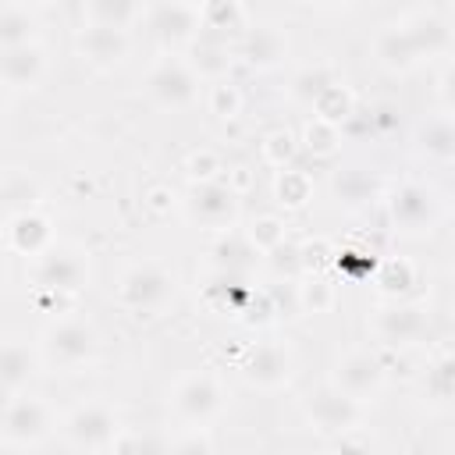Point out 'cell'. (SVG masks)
<instances>
[{
    "mask_svg": "<svg viewBox=\"0 0 455 455\" xmlns=\"http://www.w3.org/2000/svg\"><path fill=\"white\" fill-rule=\"evenodd\" d=\"M249 242L267 256L274 245L284 242V228H281V220H277V217H259V220L249 228Z\"/></svg>",
    "mask_w": 455,
    "mask_h": 455,
    "instance_id": "37",
    "label": "cell"
},
{
    "mask_svg": "<svg viewBox=\"0 0 455 455\" xmlns=\"http://www.w3.org/2000/svg\"><path fill=\"white\" fill-rule=\"evenodd\" d=\"M423 398L434 409H455V352H441L423 370Z\"/></svg>",
    "mask_w": 455,
    "mask_h": 455,
    "instance_id": "22",
    "label": "cell"
},
{
    "mask_svg": "<svg viewBox=\"0 0 455 455\" xmlns=\"http://www.w3.org/2000/svg\"><path fill=\"white\" fill-rule=\"evenodd\" d=\"M7 245L18 256H39L46 245H53V228L39 210L11 213L7 217Z\"/></svg>",
    "mask_w": 455,
    "mask_h": 455,
    "instance_id": "18",
    "label": "cell"
},
{
    "mask_svg": "<svg viewBox=\"0 0 455 455\" xmlns=\"http://www.w3.org/2000/svg\"><path fill=\"white\" fill-rule=\"evenodd\" d=\"M402 25H405V32H409V39H412V46H416L419 60L441 57V53H448V50H451V28H448V21H444V18L419 11V14L405 18Z\"/></svg>",
    "mask_w": 455,
    "mask_h": 455,
    "instance_id": "21",
    "label": "cell"
},
{
    "mask_svg": "<svg viewBox=\"0 0 455 455\" xmlns=\"http://www.w3.org/2000/svg\"><path fill=\"white\" fill-rule=\"evenodd\" d=\"M188 4H206V0H188Z\"/></svg>",
    "mask_w": 455,
    "mask_h": 455,
    "instance_id": "46",
    "label": "cell"
},
{
    "mask_svg": "<svg viewBox=\"0 0 455 455\" xmlns=\"http://www.w3.org/2000/svg\"><path fill=\"white\" fill-rule=\"evenodd\" d=\"M338 78H334V71L331 68H323V64H316V68H306L302 75H295V82H291V92H295V100H302V103H316L331 85H334Z\"/></svg>",
    "mask_w": 455,
    "mask_h": 455,
    "instance_id": "29",
    "label": "cell"
},
{
    "mask_svg": "<svg viewBox=\"0 0 455 455\" xmlns=\"http://www.w3.org/2000/svg\"><path fill=\"white\" fill-rule=\"evenodd\" d=\"M267 259H270V267H274L277 274H288V277L302 274V245H291L288 238H284L281 245H274V249L267 252Z\"/></svg>",
    "mask_w": 455,
    "mask_h": 455,
    "instance_id": "38",
    "label": "cell"
},
{
    "mask_svg": "<svg viewBox=\"0 0 455 455\" xmlns=\"http://www.w3.org/2000/svg\"><path fill=\"white\" fill-rule=\"evenodd\" d=\"M39 352H43V359L53 370L71 373V370H82V366H89L96 359L100 338H96V327L92 323H85L78 316H60V320H53L43 331Z\"/></svg>",
    "mask_w": 455,
    "mask_h": 455,
    "instance_id": "2",
    "label": "cell"
},
{
    "mask_svg": "<svg viewBox=\"0 0 455 455\" xmlns=\"http://www.w3.org/2000/svg\"><path fill=\"white\" fill-rule=\"evenodd\" d=\"M178 295V274L164 263H135L117 281V302L132 313H160Z\"/></svg>",
    "mask_w": 455,
    "mask_h": 455,
    "instance_id": "3",
    "label": "cell"
},
{
    "mask_svg": "<svg viewBox=\"0 0 455 455\" xmlns=\"http://www.w3.org/2000/svg\"><path fill=\"white\" fill-rule=\"evenodd\" d=\"M0 78H4L7 92H28V89H36L46 78V50L39 46V39H32L25 46H4Z\"/></svg>",
    "mask_w": 455,
    "mask_h": 455,
    "instance_id": "16",
    "label": "cell"
},
{
    "mask_svg": "<svg viewBox=\"0 0 455 455\" xmlns=\"http://www.w3.org/2000/svg\"><path fill=\"white\" fill-rule=\"evenodd\" d=\"M302 412H306V423L327 437H341L345 430H359V423H363V402H355L352 395H345L334 384L309 391Z\"/></svg>",
    "mask_w": 455,
    "mask_h": 455,
    "instance_id": "8",
    "label": "cell"
},
{
    "mask_svg": "<svg viewBox=\"0 0 455 455\" xmlns=\"http://www.w3.org/2000/svg\"><path fill=\"white\" fill-rule=\"evenodd\" d=\"M306 149L313 153V156H331V153H338V142H341V135H338V124H331V121H323V117H313L309 124H306Z\"/></svg>",
    "mask_w": 455,
    "mask_h": 455,
    "instance_id": "33",
    "label": "cell"
},
{
    "mask_svg": "<svg viewBox=\"0 0 455 455\" xmlns=\"http://www.w3.org/2000/svg\"><path fill=\"white\" fill-rule=\"evenodd\" d=\"M313 110H316V117H323V121H331V124H338V121H345L348 114H352V96L334 82L316 103H313Z\"/></svg>",
    "mask_w": 455,
    "mask_h": 455,
    "instance_id": "36",
    "label": "cell"
},
{
    "mask_svg": "<svg viewBox=\"0 0 455 455\" xmlns=\"http://www.w3.org/2000/svg\"><path fill=\"white\" fill-rule=\"evenodd\" d=\"M263 156H267L274 167H284V164L295 156V135H291V132H274V135H267Z\"/></svg>",
    "mask_w": 455,
    "mask_h": 455,
    "instance_id": "39",
    "label": "cell"
},
{
    "mask_svg": "<svg viewBox=\"0 0 455 455\" xmlns=\"http://www.w3.org/2000/svg\"><path fill=\"white\" fill-rule=\"evenodd\" d=\"M146 25L160 46L178 50L199 39L203 14H199V4H188V0H153L146 11Z\"/></svg>",
    "mask_w": 455,
    "mask_h": 455,
    "instance_id": "10",
    "label": "cell"
},
{
    "mask_svg": "<svg viewBox=\"0 0 455 455\" xmlns=\"http://www.w3.org/2000/svg\"><path fill=\"white\" fill-rule=\"evenodd\" d=\"M39 4H53V0H39Z\"/></svg>",
    "mask_w": 455,
    "mask_h": 455,
    "instance_id": "47",
    "label": "cell"
},
{
    "mask_svg": "<svg viewBox=\"0 0 455 455\" xmlns=\"http://www.w3.org/2000/svg\"><path fill=\"white\" fill-rule=\"evenodd\" d=\"M242 377L249 387L256 391H277L291 380V370H295V355L284 341L277 338H267V341H256L245 348L242 363H238Z\"/></svg>",
    "mask_w": 455,
    "mask_h": 455,
    "instance_id": "11",
    "label": "cell"
},
{
    "mask_svg": "<svg viewBox=\"0 0 455 455\" xmlns=\"http://www.w3.org/2000/svg\"><path fill=\"white\" fill-rule=\"evenodd\" d=\"M89 21L110 25V28H128L139 18V0H85Z\"/></svg>",
    "mask_w": 455,
    "mask_h": 455,
    "instance_id": "27",
    "label": "cell"
},
{
    "mask_svg": "<svg viewBox=\"0 0 455 455\" xmlns=\"http://www.w3.org/2000/svg\"><path fill=\"white\" fill-rule=\"evenodd\" d=\"M210 107H213L217 117H235L238 107H242V96H238L235 85H228V82L220 78V82L213 85V92H210Z\"/></svg>",
    "mask_w": 455,
    "mask_h": 455,
    "instance_id": "40",
    "label": "cell"
},
{
    "mask_svg": "<svg viewBox=\"0 0 455 455\" xmlns=\"http://www.w3.org/2000/svg\"><path fill=\"white\" fill-rule=\"evenodd\" d=\"M50 427H53V416H50V405H46L39 395H28V391L7 395L4 427H0V444H4L7 451L39 448V444L46 441Z\"/></svg>",
    "mask_w": 455,
    "mask_h": 455,
    "instance_id": "5",
    "label": "cell"
},
{
    "mask_svg": "<svg viewBox=\"0 0 455 455\" xmlns=\"http://www.w3.org/2000/svg\"><path fill=\"white\" fill-rule=\"evenodd\" d=\"M299 306L306 309V313H327L331 306H334V291H331V284L323 281V277H306L302 284H299Z\"/></svg>",
    "mask_w": 455,
    "mask_h": 455,
    "instance_id": "35",
    "label": "cell"
},
{
    "mask_svg": "<svg viewBox=\"0 0 455 455\" xmlns=\"http://www.w3.org/2000/svg\"><path fill=\"white\" fill-rule=\"evenodd\" d=\"M220 160H217V153H192L188 156V174H192V181H217L220 178Z\"/></svg>",
    "mask_w": 455,
    "mask_h": 455,
    "instance_id": "41",
    "label": "cell"
},
{
    "mask_svg": "<svg viewBox=\"0 0 455 455\" xmlns=\"http://www.w3.org/2000/svg\"><path fill=\"white\" fill-rule=\"evenodd\" d=\"M217 448V441L210 437V427H181L178 437H167V451H181V455H210Z\"/></svg>",
    "mask_w": 455,
    "mask_h": 455,
    "instance_id": "34",
    "label": "cell"
},
{
    "mask_svg": "<svg viewBox=\"0 0 455 455\" xmlns=\"http://www.w3.org/2000/svg\"><path fill=\"white\" fill-rule=\"evenodd\" d=\"M323 4H334V7H348L352 0H323Z\"/></svg>",
    "mask_w": 455,
    "mask_h": 455,
    "instance_id": "45",
    "label": "cell"
},
{
    "mask_svg": "<svg viewBox=\"0 0 455 455\" xmlns=\"http://www.w3.org/2000/svg\"><path fill=\"white\" fill-rule=\"evenodd\" d=\"M256 256H263V252L249 242V235L242 238V235H231V231H228V235L213 245V263H217L220 274H245Z\"/></svg>",
    "mask_w": 455,
    "mask_h": 455,
    "instance_id": "25",
    "label": "cell"
},
{
    "mask_svg": "<svg viewBox=\"0 0 455 455\" xmlns=\"http://www.w3.org/2000/svg\"><path fill=\"white\" fill-rule=\"evenodd\" d=\"M4 203H7V217L36 210V203H39L36 181L28 174H21V171H7V178H4Z\"/></svg>",
    "mask_w": 455,
    "mask_h": 455,
    "instance_id": "28",
    "label": "cell"
},
{
    "mask_svg": "<svg viewBox=\"0 0 455 455\" xmlns=\"http://www.w3.org/2000/svg\"><path fill=\"white\" fill-rule=\"evenodd\" d=\"M384 377H387L384 359L373 355V352H363V348L345 352V355L334 363V370H331V384L341 387L345 395H352V398L363 402V405L380 395Z\"/></svg>",
    "mask_w": 455,
    "mask_h": 455,
    "instance_id": "13",
    "label": "cell"
},
{
    "mask_svg": "<svg viewBox=\"0 0 455 455\" xmlns=\"http://www.w3.org/2000/svg\"><path fill=\"white\" fill-rule=\"evenodd\" d=\"M437 96H441V107L455 114V64L437 78Z\"/></svg>",
    "mask_w": 455,
    "mask_h": 455,
    "instance_id": "43",
    "label": "cell"
},
{
    "mask_svg": "<svg viewBox=\"0 0 455 455\" xmlns=\"http://www.w3.org/2000/svg\"><path fill=\"white\" fill-rule=\"evenodd\" d=\"M224 405H228V391L210 370L185 373L167 391V409L181 427H206L224 412Z\"/></svg>",
    "mask_w": 455,
    "mask_h": 455,
    "instance_id": "1",
    "label": "cell"
},
{
    "mask_svg": "<svg viewBox=\"0 0 455 455\" xmlns=\"http://www.w3.org/2000/svg\"><path fill=\"white\" fill-rule=\"evenodd\" d=\"M32 373H36V352L28 348L25 338L7 334V338H4V352H0V380H4V395L28 391Z\"/></svg>",
    "mask_w": 455,
    "mask_h": 455,
    "instance_id": "20",
    "label": "cell"
},
{
    "mask_svg": "<svg viewBox=\"0 0 455 455\" xmlns=\"http://www.w3.org/2000/svg\"><path fill=\"white\" fill-rule=\"evenodd\" d=\"M60 430L64 444L75 451H110L124 427L107 402H82L64 416Z\"/></svg>",
    "mask_w": 455,
    "mask_h": 455,
    "instance_id": "6",
    "label": "cell"
},
{
    "mask_svg": "<svg viewBox=\"0 0 455 455\" xmlns=\"http://www.w3.org/2000/svg\"><path fill=\"white\" fill-rule=\"evenodd\" d=\"M32 284L36 291H53V295H75L89 284V259L78 245H46L39 256H32Z\"/></svg>",
    "mask_w": 455,
    "mask_h": 455,
    "instance_id": "4",
    "label": "cell"
},
{
    "mask_svg": "<svg viewBox=\"0 0 455 455\" xmlns=\"http://www.w3.org/2000/svg\"><path fill=\"white\" fill-rule=\"evenodd\" d=\"M377 284H380L384 295L398 299V295H405V291L416 284V270H412V263H405V259H384L380 270H377Z\"/></svg>",
    "mask_w": 455,
    "mask_h": 455,
    "instance_id": "31",
    "label": "cell"
},
{
    "mask_svg": "<svg viewBox=\"0 0 455 455\" xmlns=\"http://www.w3.org/2000/svg\"><path fill=\"white\" fill-rule=\"evenodd\" d=\"M32 39H36V18L11 0L0 14V43L4 46H25Z\"/></svg>",
    "mask_w": 455,
    "mask_h": 455,
    "instance_id": "26",
    "label": "cell"
},
{
    "mask_svg": "<svg viewBox=\"0 0 455 455\" xmlns=\"http://www.w3.org/2000/svg\"><path fill=\"white\" fill-rule=\"evenodd\" d=\"M199 82L203 78L196 75V68L188 60L164 57L146 75V96L160 110H188L199 100Z\"/></svg>",
    "mask_w": 455,
    "mask_h": 455,
    "instance_id": "7",
    "label": "cell"
},
{
    "mask_svg": "<svg viewBox=\"0 0 455 455\" xmlns=\"http://www.w3.org/2000/svg\"><path fill=\"white\" fill-rule=\"evenodd\" d=\"M167 199H174V196H171V192H167V188H153V192H149V199H146V203H149V206H153V210H167V206H171V203H167Z\"/></svg>",
    "mask_w": 455,
    "mask_h": 455,
    "instance_id": "44",
    "label": "cell"
},
{
    "mask_svg": "<svg viewBox=\"0 0 455 455\" xmlns=\"http://www.w3.org/2000/svg\"><path fill=\"white\" fill-rule=\"evenodd\" d=\"M231 50H228V43H220V39H196L192 46H188V64L196 68V75L199 78H224L228 71H231Z\"/></svg>",
    "mask_w": 455,
    "mask_h": 455,
    "instance_id": "23",
    "label": "cell"
},
{
    "mask_svg": "<svg viewBox=\"0 0 455 455\" xmlns=\"http://www.w3.org/2000/svg\"><path fill=\"white\" fill-rule=\"evenodd\" d=\"M427 331H430V316H427V309L416 306V302H398V299H391V302H384V306L373 309V334H377V341L387 345V348L416 345V341L427 338Z\"/></svg>",
    "mask_w": 455,
    "mask_h": 455,
    "instance_id": "12",
    "label": "cell"
},
{
    "mask_svg": "<svg viewBox=\"0 0 455 455\" xmlns=\"http://www.w3.org/2000/svg\"><path fill=\"white\" fill-rule=\"evenodd\" d=\"M75 50L85 64H92L96 71H110L117 68L128 50H132V39H128V28H110V25H96L89 21L78 36H75Z\"/></svg>",
    "mask_w": 455,
    "mask_h": 455,
    "instance_id": "15",
    "label": "cell"
},
{
    "mask_svg": "<svg viewBox=\"0 0 455 455\" xmlns=\"http://www.w3.org/2000/svg\"><path fill=\"white\" fill-rule=\"evenodd\" d=\"M387 213L402 235H427L437 224V196L419 181H405L391 192Z\"/></svg>",
    "mask_w": 455,
    "mask_h": 455,
    "instance_id": "14",
    "label": "cell"
},
{
    "mask_svg": "<svg viewBox=\"0 0 455 455\" xmlns=\"http://www.w3.org/2000/svg\"><path fill=\"white\" fill-rule=\"evenodd\" d=\"M419 153L434 160H455V117H430L416 132Z\"/></svg>",
    "mask_w": 455,
    "mask_h": 455,
    "instance_id": "24",
    "label": "cell"
},
{
    "mask_svg": "<svg viewBox=\"0 0 455 455\" xmlns=\"http://www.w3.org/2000/svg\"><path fill=\"white\" fill-rule=\"evenodd\" d=\"M199 14H203V28H213V32L242 28L238 0H206V4H199Z\"/></svg>",
    "mask_w": 455,
    "mask_h": 455,
    "instance_id": "32",
    "label": "cell"
},
{
    "mask_svg": "<svg viewBox=\"0 0 455 455\" xmlns=\"http://www.w3.org/2000/svg\"><path fill=\"white\" fill-rule=\"evenodd\" d=\"M373 60L384 71H391V75H405V71H412L419 64V53H416L405 25H387V28L377 32V39H373Z\"/></svg>",
    "mask_w": 455,
    "mask_h": 455,
    "instance_id": "19",
    "label": "cell"
},
{
    "mask_svg": "<svg viewBox=\"0 0 455 455\" xmlns=\"http://www.w3.org/2000/svg\"><path fill=\"white\" fill-rule=\"evenodd\" d=\"M284 50H288V39H284L281 28H274V25H252V28L242 32V39L235 46V57L242 64L263 71V68H274L284 57Z\"/></svg>",
    "mask_w": 455,
    "mask_h": 455,
    "instance_id": "17",
    "label": "cell"
},
{
    "mask_svg": "<svg viewBox=\"0 0 455 455\" xmlns=\"http://www.w3.org/2000/svg\"><path fill=\"white\" fill-rule=\"evenodd\" d=\"M274 192H277V203H281V206H288V210H302V206L309 203V178H306L302 171H295V167H288V171L281 167Z\"/></svg>",
    "mask_w": 455,
    "mask_h": 455,
    "instance_id": "30",
    "label": "cell"
},
{
    "mask_svg": "<svg viewBox=\"0 0 455 455\" xmlns=\"http://www.w3.org/2000/svg\"><path fill=\"white\" fill-rule=\"evenodd\" d=\"M185 213L206 231H231L238 220V188L228 181H192L185 196Z\"/></svg>",
    "mask_w": 455,
    "mask_h": 455,
    "instance_id": "9",
    "label": "cell"
},
{
    "mask_svg": "<svg viewBox=\"0 0 455 455\" xmlns=\"http://www.w3.org/2000/svg\"><path fill=\"white\" fill-rule=\"evenodd\" d=\"M327 256H331V245H327V242L302 245V270H306V274H309V270H316L320 263H327Z\"/></svg>",
    "mask_w": 455,
    "mask_h": 455,
    "instance_id": "42",
    "label": "cell"
}]
</instances>
